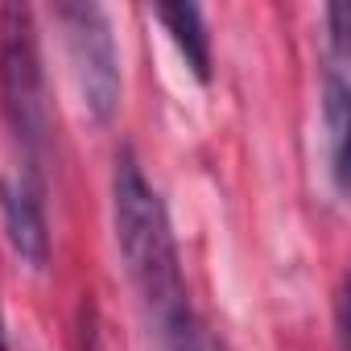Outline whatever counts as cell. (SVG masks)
<instances>
[{
  "instance_id": "277c9868",
  "label": "cell",
  "mask_w": 351,
  "mask_h": 351,
  "mask_svg": "<svg viewBox=\"0 0 351 351\" xmlns=\"http://www.w3.org/2000/svg\"><path fill=\"white\" fill-rule=\"evenodd\" d=\"M347 5L326 9V71H322V124H326V161L335 191L347 195Z\"/></svg>"
},
{
  "instance_id": "3957f363",
  "label": "cell",
  "mask_w": 351,
  "mask_h": 351,
  "mask_svg": "<svg viewBox=\"0 0 351 351\" xmlns=\"http://www.w3.org/2000/svg\"><path fill=\"white\" fill-rule=\"evenodd\" d=\"M54 13L66 29V50H71L83 108L91 112V120L108 124L120 108V58H116L108 17L95 5H58Z\"/></svg>"
},
{
  "instance_id": "52a82bcc",
  "label": "cell",
  "mask_w": 351,
  "mask_h": 351,
  "mask_svg": "<svg viewBox=\"0 0 351 351\" xmlns=\"http://www.w3.org/2000/svg\"><path fill=\"white\" fill-rule=\"evenodd\" d=\"M165 347H169V351H223V343L211 335V326H203L195 314L165 339Z\"/></svg>"
},
{
  "instance_id": "ba28073f",
  "label": "cell",
  "mask_w": 351,
  "mask_h": 351,
  "mask_svg": "<svg viewBox=\"0 0 351 351\" xmlns=\"http://www.w3.org/2000/svg\"><path fill=\"white\" fill-rule=\"evenodd\" d=\"M0 351H9V343H5V318H0Z\"/></svg>"
},
{
  "instance_id": "7a4b0ae2",
  "label": "cell",
  "mask_w": 351,
  "mask_h": 351,
  "mask_svg": "<svg viewBox=\"0 0 351 351\" xmlns=\"http://www.w3.org/2000/svg\"><path fill=\"white\" fill-rule=\"evenodd\" d=\"M0 104H5L9 128L25 153V173L42 182V157L50 149V99L34 9L25 5L0 9Z\"/></svg>"
},
{
  "instance_id": "5b68a950",
  "label": "cell",
  "mask_w": 351,
  "mask_h": 351,
  "mask_svg": "<svg viewBox=\"0 0 351 351\" xmlns=\"http://www.w3.org/2000/svg\"><path fill=\"white\" fill-rule=\"evenodd\" d=\"M0 211H5V232L13 252L29 269H46L50 261V232H46V207H42V182L29 173L0 182Z\"/></svg>"
},
{
  "instance_id": "6da1fadb",
  "label": "cell",
  "mask_w": 351,
  "mask_h": 351,
  "mask_svg": "<svg viewBox=\"0 0 351 351\" xmlns=\"http://www.w3.org/2000/svg\"><path fill=\"white\" fill-rule=\"evenodd\" d=\"M112 219H116V244H120L128 281H132L149 322L157 326V335L165 343L195 310H191V298H186V281H182V265H178V244H173V232H169V215H165L157 191L149 186L132 149L116 153Z\"/></svg>"
},
{
  "instance_id": "8992f818",
  "label": "cell",
  "mask_w": 351,
  "mask_h": 351,
  "mask_svg": "<svg viewBox=\"0 0 351 351\" xmlns=\"http://www.w3.org/2000/svg\"><path fill=\"white\" fill-rule=\"evenodd\" d=\"M157 21L169 29L173 46L182 50L191 75L199 83H207L211 79V34L203 25V13L195 5H157Z\"/></svg>"
}]
</instances>
